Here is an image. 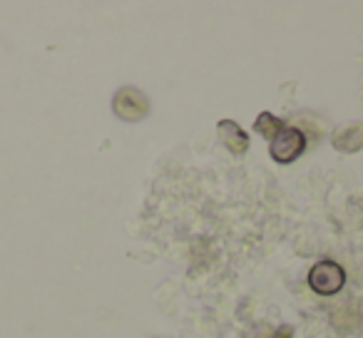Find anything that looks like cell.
Listing matches in <instances>:
<instances>
[{
    "label": "cell",
    "instance_id": "obj_1",
    "mask_svg": "<svg viewBox=\"0 0 363 338\" xmlns=\"http://www.w3.org/2000/svg\"><path fill=\"white\" fill-rule=\"evenodd\" d=\"M346 283V271L338 266L336 261H318L308 271V286L311 291H316L318 296H333L338 293Z\"/></svg>",
    "mask_w": 363,
    "mask_h": 338
},
{
    "label": "cell",
    "instance_id": "obj_2",
    "mask_svg": "<svg viewBox=\"0 0 363 338\" xmlns=\"http://www.w3.org/2000/svg\"><path fill=\"white\" fill-rule=\"evenodd\" d=\"M112 110H115V115L120 120L140 122L150 112V102L137 87H122V90H117L115 100H112Z\"/></svg>",
    "mask_w": 363,
    "mask_h": 338
},
{
    "label": "cell",
    "instance_id": "obj_3",
    "mask_svg": "<svg viewBox=\"0 0 363 338\" xmlns=\"http://www.w3.org/2000/svg\"><path fill=\"white\" fill-rule=\"evenodd\" d=\"M303 150H306V137H303V132L296 130V127H286L284 132H279L272 140V147H269L272 157L277 162H281V164H289V162L298 159V157L303 154Z\"/></svg>",
    "mask_w": 363,
    "mask_h": 338
},
{
    "label": "cell",
    "instance_id": "obj_4",
    "mask_svg": "<svg viewBox=\"0 0 363 338\" xmlns=\"http://www.w3.org/2000/svg\"><path fill=\"white\" fill-rule=\"evenodd\" d=\"M217 132H219L222 145L227 147L232 154H244V152L249 150V135L234 120H219Z\"/></svg>",
    "mask_w": 363,
    "mask_h": 338
},
{
    "label": "cell",
    "instance_id": "obj_5",
    "mask_svg": "<svg viewBox=\"0 0 363 338\" xmlns=\"http://www.w3.org/2000/svg\"><path fill=\"white\" fill-rule=\"evenodd\" d=\"M333 150L343 152V154H353V152H361L363 147V125H351V127H343L333 135L331 140Z\"/></svg>",
    "mask_w": 363,
    "mask_h": 338
},
{
    "label": "cell",
    "instance_id": "obj_6",
    "mask_svg": "<svg viewBox=\"0 0 363 338\" xmlns=\"http://www.w3.org/2000/svg\"><path fill=\"white\" fill-rule=\"evenodd\" d=\"M284 130H286L284 120H279V117L272 115V112H262V115L257 117V122H254V132H259V135L267 137V140H274V137Z\"/></svg>",
    "mask_w": 363,
    "mask_h": 338
},
{
    "label": "cell",
    "instance_id": "obj_7",
    "mask_svg": "<svg viewBox=\"0 0 363 338\" xmlns=\"http://www.w3.org/2000/svg\"><path fill=\"white\" fill-rule=\"evenodd\" d=\"M291 333H294V328H291V326H281V328H277L274 338H291Z\"/></svg>",
    "mask_w": 363,
    "mask_h": 338
}]
</instances>
